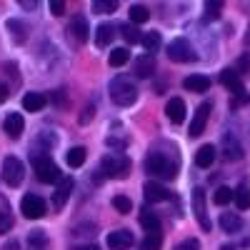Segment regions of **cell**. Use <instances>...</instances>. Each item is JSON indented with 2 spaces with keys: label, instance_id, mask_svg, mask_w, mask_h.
I'll list each match as a JSON object with an SVG mask.
<instances>
[{
  "label": "cell",
  "instance_id": "d6a6232c",
  "mask_svg": "<svg viewBox=\"0 0 250 250\" xmlns=\"http://www.w3.org/2000/svg\"><path fill=\"white\" fill-rule=\"evenodd\" d=\"M163 248V233H145L143 250H160Z\"/></svg>",
  "mask_w": 250,
  "mask_h": 250
},
{
  "label": "cell",
  "instance_id": "74e56055",
  "mask_svg": "<svg viewBox=\"0 0 250 250\" xmlns=\"http://www.w3.org/2000/svg\"><path fill=\"white\" fill-rule=\"evenodd\" d=\"M28 243H30L33 250H40V248L45 245V230H33V233L28 235Z\"/></svg>",
  "mask_w": 250,
  "mask_h": 250
},
{
  "label": "cell",
  "instance_id": "d6986e66",
  "mask_svg": "<svg viewBox=\"0 0 250 250\" xmlns=\"http://www.w3.org/2000/svg\"><path fill=\"white\" fill-rule=\"evenodd\" d=\"M223 155H225L228 160H240V158H243V145H240L230 133L223 135Z\"/></svg>",
  "mask_w": 250,
  "mask_h": 250
},
{
  "label": "cell",
  "instance_id": "7bdbcfd3",
  "mask_svg": "<svg viewBox=\"0 0 250 250\" xmlns=\"http://www.w3.org/2000/svg\"><path fill=\"white\" fill-rule=\"evenodd\" d=\"M8 100V88H5V83H0V105Z\"/></svg>",
  "mask_w": 250,
  "mask_h": 250
},
{
  "label": "cell",
  "instance_id": "1f68e13d",
  "mask_svg": "<svg viewBox=\"0 0 250 250\" xmlns=\"http://www.w3.org/2000/svg\"><path fill=\"white\" fill-rule=\"evenodd\" d=\"M93 13H100V15H108V13H115L118 10V3L115 0H93Z\"/></svg>",
  "mask_w": 250,
  "mask_h": 250
},
{
  "label": "cell",
  "instance_id": "277c9868",
  "mask_svg": "<svg viewBox=\"0 0 250 250\" xmlns=\"http://www.w3.org/2000/svg\"><path fill=\"white\" fill-rule=\"evenodd\" d=\"M110 98L115 105L120 108H130L133 103L138 100V88H135V83L130 78H115L110 83Z\"/></svg>",
  "mask_w": 250,
  "mask_h": 250
},
{
  "label": "cell",
  "instance_id": "9c48e42d",
  "mask_svg": "<svg viewBox=\"0 0 250 250\" xmlns=\"http://www.w3.org/2000/svg\"><path fill=\"white\" fill-rule=\"evenodd\" d=\"M193 213H195V220L200 223V228L208 233L213 228L210 218H208V208H205V190L203 188H195L193 190Z\"/></svg>",
  "mask_w": 250,
  "mask_h": 250
},
{
  "label": "cell",
  "instance_id": "ba28073f",
  "mask_svg": "<svg viewBox=\"0 0 250 250\" xmlns=\"http://www.w3.org/2000/svg\"><path fill=\"white\" fill-rule=\"evenodd\" d=\"M168 58L175 60V62H193L198 55H195V50L190 48V43H188L185 38H175L168 45Z\"/></svg>",
  "mask_w": 250,
  "mask_h": 250
},
{
  "label": "cell",
  "instance_id": "3957f363",
  "mask_svg": "<svg viewBox=\"0 0 250 250\" xmlns=\"http://www.w3.org/2000/svg\"><path fill=\"white\" fill-rule=\"evenodd\" d=\"M130 168H133V163L128 155H123V153H108V155H103L100 160V173L105 175V178H128L130 175Z\"/></svg>",
  "mask_w": 250,
  "mask_h": 250
},
{
  "label": "cell",
  "instance_id": "f6af8a7d",
  "mask_svg": "<svg viewBox=\"0 0 250 250\" xmlns=\"http://www.w3.org/2000/svg\"><path fill=\"white\" fill-rule=\"evenodd\" d=\"M20 5H23L25 10H33V8H35L38 3H33V0H23V3H20Z\"/></svg>",
  "mask_w": 250,
  "mask_h": 250
},
{
  "label": "cell",
  "instance_id": "44dd1931",
  "mask_svg": "<svg viewBox=\"0 0 250 250\" xmlns=\"http://www.w3.org/2000/svg\"><path fill=\"white\" fill-rule=\"evenodd\" d=\"M220 228L225 233H240L243 230V218L238 213H220Z\"/></svg>",
  "mask_w": 250,
  "mask_h": 250
},
{
  "label": "cell",
  "instance_id": "f35d334b",
  "mask_svg": "<svg viewBox=\"0 0 250 250\" xmlns=\"http://www.w3.org/2000/svg\"><path fill=\"white\" fill-rule=\"evenodd\" d=\"M175 250H200V240H195V238H188V240L178 243V245H175Z\"/></svg>",
  "mask_w": 250,
  "mask_h": 250
},
{
  "label": "cell",
  "instance_id": "d590c367",
  "mask_svg": "<svg viewBox=\"0 0 250 250\" xmlns=\"http://www.w3.org/2000/svg\"><path fill=\"white\" fill-rule=\"evenodd\" d=\"M233 200V190H230V188H218V190L213 193V203L215 205H228V203H230Z\"/></svg>",
  "mask_w": 250,
  "mask_h": 250
},
{
  "label": "cell",
  "instance_id": "7a4b0ae2",
  "mask_svg": "<svg viewBox=\"0 0 250 250\" xmlns=\"http://www.w3.org/2000/svg\"><path fill=\"white\" fill-rule=\"evenodd\" d=\"M30 163L35 168V175L40 183H48V185H58L62 180V173L55 165V160L48 153H30Z\"/></svg>",
  "mask_w": 250,
  "mask_h": 250
},
{
  "label": "cell",
  "instance_id": "ee69618b",
  "mask_svg": "<svg viewBox=\"0 0 250 250\" xmlns=\"http://www.w3.org/2000/svg\"><path fill=\"white\" fill-rule=\"evenodd\" d=\"M3 250H20V243H18V240H8V243L3 245Z\"/></svg>",
  "mask_w": 250,
  "mask_h": 250
},
{
  "label": "cell",
  "instance_id": "ab89813d",
  "mask_svg": "<svg viewBox=\"0 0 250 250\" xmlns=\"http://www.w3.org/2000/svg\"><path fill=\"white\" fill-rule=\"evenodd\" d=\"M50 13L53 15H65V3H62V0H53V3H50Z\"/></svg>",
  "mask_w": 250,
  "mask_h": 250
},
{
  "label": "cell",
  "instance_id": "cb8c5ba5",
  "mask_svg": "<svg viewBox=\"0 0 250 250\" xmlns=\"http://www.w3.org/2000/svg\"><path fill=\"white\" fill-rule=\"evenodd\" d=\"M13 230V210L10 203L0 195V233H10Z\"/></svg>",
  "mask_w": 250,
  "mask_h": 250
},
{
  "label": "cell",
  "instance_id": "5b68a950",
  "mask_svg": "<svg viewBox=\"0 0 250 250\" xmlns=\"http://www.w3.org/2000/svg\"><path fill=\"white\" fill-rule=\"evenodd\" d=\"M220 83L230 90L233 95H235V100H233V108H238V105H245V103H250V95H248V90L243 88V80H240V75L235 73V70H223L220 73Z\"/></svg>",
  "mask_w": 250,
  "mask_h": 250
},
{
  "label": "cell",
  "instance_id": "d4e9b609",
  "mask_svg": "<svg viewBox=\"0 0 250 250\" xmlns=\"http://www.w3.org/2000/svg\"><path fill=\"white\" fill-rule=\"evenodd\" d=\"M138 220H140V225L145 228V233H160V218H158L155 213H150V210H140Z\"/></svg>",
  "mask_w": 250,
  "mask_h": 250
},
{
  "label": "cell",
  "instance_id": "4316f807",
  "mask_svg": "<svg viewBox=\"0 0 250 250\" xmlns=\"http://www.w3.org/2000/svg\"><path fill=\"white\" fill-rule=\"evenodd\" d=\"M5 25H8V30H10V38L15 40L18 45L28 40V25H25V23H20V20H8Z\"/></svg>",
  "mask_w": 250,
  "mask_h": 250
},
{
  "label": "cell",
  "instance_id": "6da1fadb",
  "mask_svg": "<svg viewBox=\"0 0 250 250\" xmlns=\"http://www.w3.org/2000/svg\"><path fill=\"white\" fill-rule=\"evenodd\" d=\"M145 173H150L155 178H163V180H175L178 160L168 158L160 150H153V153H148V158H145Z\"/></svg>",
  "mask_w": 250,
  "mask_h": 250
},
{
  "label": "cell",
  "instance_id": "603a6c76",
  "mask_svg": "<svg viewBox=\"0 0 250 250\" xmlns=\"http://www.w3.org/2000/svg\"><path fill=\"white\" fill-rule=\"evenodd\" d=\"M215 163V145H203L195 153V165L198 168H210Z\"/></svg>",
  "mask_w": 250,
  "mask_h": 250
},
{
  "label": "cell",
  "instance_id": "83f0119b",
  "mask_svg": "<svg viewBox=\"0 0 250 250\" xmlns=\"http://www.w3.org/2000/svg\"><path fill=\"white\" fill-rule=\"evenodd\" d=\"M85 158H88V150L83 148V145H78V148H70L68 155H65V160H68L70 168H80V165L85 163Z\"/></svg>",
  "mask_w": 250,
  "mask_h": 250
},
{
  "label": "cell",
  "instance_id": "f1b7e54d",
  "mask_svg": "<svg viewBox=\"0 0 250 250\" xmlns=\"http://www.w3.org/2000/svg\"><path fill=\"white\" fill-rule=\"evenodd\" d=\"M140 43H143V48L148 50V55H150V53H155V50L163 45V38H160V33L150 30V33H143V40H140Z\"/></svg>",
  "mask_w": 250,
  "mask_h": 250
},
{
  "label": "cell",
  "instance_id": "ac0fdd59",
  "mask_svg": "<svg viewBox=\"0 0 250 250\" xmlns=\"http://www.w3.org/2000/svg\"><path fill=\"white\" fill-rule=\"evenodd\" d=\"M183 88L190 93H208L210 90V78L208 75H188L183 80Z\"/></svg>",
  "mask_w": 250,
  "mask_h": 250
},
{
  "label": "cell",
  "instance_id": "b9f144b4",
  "mask_svg": "<svg viewBox=\"0 0 250 250\" xmlns=\"http://www.w3.org/2000/svg\"><path fill=\"white\" fill-rule=\"evenodd\" d=\"M90 118H93V105H88L85 110H83V115H80V123L85 125V123H90Z\"/></svg>",
  "mask_w": 250,
  "mask_h": 250
},
{
  "label": "cell",
  "instance_id": "30bf717a",
  "mask_svg": "<svg viewBox=\"0 0 250 250\" xmlns=\"http://www.w3.org/2000/svg\"><path fill=\"white\" fill-rule=\"evenodd\" d=\"M143 195L148 203H163V200H170V190L158 180H148L143 185Z\"/></svg>",
  "mask_w": 250,
  "mask_h": 250
},
{
  "label": "cell",
  "instance_id": "f546056e",
  "mask_svg": "<svg viewBox=\"0 0 250 250\" xmlns=\"http://www.w3.org/2000/svg\"><path fill=\"white\" fill-rule=\"evenodd\" d=\"M120 35L125 38V43H130V45H133V43H140V40H143V33H140L133 23L123 25V28H120Z\"/></svg>",
  "mask_w": 250,
  "mask_h": 250
},
{
  "label": "cell",
  "instance_id": "60d3db41",
  "mask_svg": "<svg viewBox=\"0 0 250 250\" xmlns=\"http://www.w3.org/2000/svg\"><path fill=\"white\" fill-rule=\"evenodd\" d=\"M248 68H250V58L243 55V58L238 60V70H240V73H248Z\"/></svg>",
  "mask_w": 250,
  "mask_h": 250
},
{
  "label": "cell",
  "instance_id": "7c38bea8",
  "mask_svg": "<svg viewBox=\"0 0 250 250\" xmlns=\"http://www.w3.org/2000/svg\"><path fill=\"white\" fill-rule=\"evenodd\" d=\"M210 110H213V105H210V103H203V105H198V110H195V118H193V123H190V135H193V138L203 135L205 125H208V118H210Z\"/></svg>",
  "mask_w": 250,
  "mask_h": 250
},
{
  "label": "cell",
  "instance_id": "8fae6325",
  "mask_svg": "<svg viewBox=\"0 0 250 250\" xmlns=\"http://www.w3.org/2000/svg\"><path fill=\"white\" fill-rule=\"evenodd\" d=\"M73 178H62L58 185H55V190H53V208L55 210H62V205L68 203L70 193H73Z\"/></svg>",
  "mask_w": 250,
  "mask_h": 250
},
{
  "label": "cell",
  "instance_id": "4dcf8cb0",
  "mask_svg": "<svg viewBox=\"0 0 250 250\" xmlns=\"http://www.w3.org/2000/svg\"><path fill=\"white\" fill-rule=\"evenodd\" d=\"M130 60V53H128V48H115L113 53H110V58H108V62L113 68H120V65H125V62Z\"/></svg>",
  "mask_w": 250,
  "mask_h": 250
},
{
  "label": "cell",
  "instance_id": "8d00e7d4",
  "mask_svg": "<svg viewBox=\"0 0 250 250\" xmlns=\"http://www.w3.org/2000/svg\"><path fill=\"white\" fill-rule=\"evenodd\" d=\"M220 10H223V3H220V0H208V3H205V20L220 18Z\"/></svg>",
  "mask_w": 250,
  "mask_h": 250
},
{
  "label": "cell",
  "instance_id": "7dc6e473",
  "mask_svg": "<svg viewBox=\"0 0 250 250\" xmlns=\"http://www.w3.org/2000/svg\"><path fill=\"white\" fill-rule=\"evenodd\" d=\"M220 250H235V248H233V245H223Z\"/></svg>",
  "mask_w": 250,
  "mask_h": 250
},
{
  "label": "cell",
  "instance_id": "484cf974",
  "mask_svg": "<svg viewBox=\"0 0 250 250\" xmlns=\"http://www.w3.org/2000/svg\"><path fill=\"white\" fill-rule=\"evenodd\" d=\"M233 200L238 205V210H248L250 208V185L248 183H240L235 190H233Z\"/></svg>",
  "mask_w": 250,
  "mask_h": 250
},
{
  "label": "cell",
  "instance_id": "e575fe53",
  "mask_svg": "<svg viewBox=\"0 0 250 250\" xmlns=\"http://www.w3.org/2000/svg\"><path fill=\"white\" fill-rule=\"evenodd\" d=\"M113 208H115L118 213L125 215V213H130V210H133V200H130L128 195H115V198H113Z\"/></svg>",
  "mask_w": 250,
  "mask_h": 250
},
{
  "label": "cell",
  "instance_id": "8992f818",
  "mask_svg": "<svg viewBox=\"0 0 250 250\" xmlns=\"http://www.w3.org/2000/svg\"><path fill=\"white\" fill-rule=\"evenodd\" d=\"M20 213H23L28 220H40L48 213V205H45V200L40 195L28 193V195H23V200H20Z\"/></svg>",
  "mask_w": 250,
  "mask_h": 250
},
{
  "label": "cell",
  "instance_id": "e0dca14e",
  "mask_svg": "<svg viewBox=\"0 0 250 250\" xmlns=\"http://www.w3.org/2000/svg\"><path fill=\"white\" fill-rule=\"evenodd\" d=\"M70 33H73V38L78 40V43H85V40L90 38V25H88L85 15H75L70 20Z\"/></svg>",
  "mask_w": 250,
  "mask_h": 250
},
{
  "label": "cell",
  "instance_id": "bcb514c9",
  "mask_svg": "<svg viewBox=\"0 0 250 250\" xmlns=\"http://www.w3.org/2000/svg\"><path fill=\"white\" fill-rule=\"evenodd\" d=\"M78 250H100V248H98L95 243H88V245H80Z\"/></svg>",
  "mask_w": 250,
  "mask_h": 250
},
{
  "label": "cell",
  "instance_id": "52a82bcc",
  "mask_svg": "<svg viewBox=\"0 0 250 250\" xmlns=\"http://www.w3.org/2000/svg\"><path fill=\"white\" fill-rule=\"evenodd\" d=\"M23 178H25V165H23V160L15 158V155L5 158V163H3V180H5L10 188H18L20 183H23Z\"/></svg>",
  "mask_w": 250,
  "mask_h": 250
},
{
  "label": "cell",
  "instance_id": "836d02e7",
  "mask_svg": "<svg viewBox=\"0 0 250 250\" xmlns=\"http://www.w3.org/2000/svg\"><path fill=\"white\" fill-rule=\"evenodd\" d=\"M148 18H150V13H148V8H145V5H133V8H130V23H133V25L145 23Z\"/></svg>",
  "mask_w": 250,
  "mask_h": 250
},
{
  "label": "cell",
  "instance_id": "5bb4252c",
  "mask_svg": "<svg viewBox=\"0 0 250 250\" xmlns=\"http://www.w3.org/2000/svg\"><path fill=\"white\" fill-rule=\"evenodd\" d=\"M165 115H168L170 123L180 125L185 120V100L183 98H170L168 103H165Z\"/></svg>",
  "mask_w": 250,
  "mask_h": 250
},
{
  "label": "cell",
  "instance_id": "ffe728a7",
  "mask_svg": "<svg viewBox=\"0 0 250 250\" xmlns=\"http://www.w3.org/2000/svg\"><path fill=\"white\" fill-rule=\"evenodd\" d=\"M113 38H115V28L110 23H100L95 28V45L98 48H108Z\"/></svg>",
  "mask_w": 250,
  "mask_h": 250
},
{
  "label": "cell",
  "instance_id": "7402d4cb",
  "mask_svg": "<svg viewBox=\"0 0 250 250\" xmlns=\"http://www.w3.org/2000/svg\"><path fill=\"white\" fill-rule=\"evenodd\" d=\"M45 103H48V98H45L43 93H25V98H23V108H25L28 113H38V110H43V108H45Z\"/></svg>",
  "mask_w": 250,
  "mask_h": 250
},
{
  "label": "cell",
  "instance_id": "2e32d148",
  "mask_svg": "<svg viewBox=\"0 0 250 250\" xmlns=\"http://www.w3.org/2000/svg\"><path fill=\"white\" fill-rule=\"evenodd\" d=\"M3 130L8 133V138H20L23 135V130H25V120H23V115L20 113H10L8 118H5V123H3Z\"/></svg>",
  "mask_w": 250,
  "mask_h": 250
},
{
  "label": "cell",
  "instance_id": "4fadbf2b",
  "mask_svg": "<svg viewBox=\"0 0 250 250\" xmlns=\"http://www.w3.org/2000/svg\"><path fill=\"white\" fill-rule=\"evenodd\" d=\"M155 68H158V62H155V55H140L138 60H135V65H133V73L138 75V78H150V75H155Z\"/></svg>",
  "mask_w": 250,
  "mask_h": 250
},
{
  "label": "cell",
  "instance_id": "c3c4849f",
  "mask_svg": "<svg viewBox=\"0 0 250 250\" xmlns=\"http://www.w3.org/2000/svg\"><path fill=\"white\" fill-rule=\"evenodd\" d=\"M248 40H250V30H248Z\"/></svg>",
  "mask_w": 250,
  "mask_h": 250
},
{
  "label": "cell",
  "instance_id": "9a60e30c",
  "mask_svg": "<svg viewBox=\"0 0 250 250\" xmlns=\"http://www.w3.org/2000/svg\"><path fill=\"white\" fill-rule=\"evenodd\" d=\"M133 245V233L130 230H113L108 233V248L110 250H128Z\"/></svg>",
  "mask_w": 250,
  "mask_h": 250
}]
</instances>
